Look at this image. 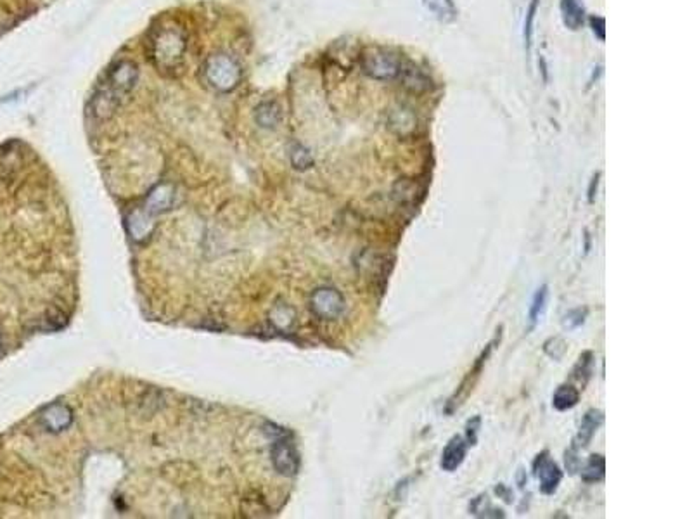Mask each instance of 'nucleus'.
Segmentation results:
<instances>
[{
	"label": "nucleus",
	"mask_w": 692,
	"mask_h": 519,
	"mask_svg": "<svg viewBox=\"0 0 692 519\" xmlns=\"http://www.w3.org/2000/svg\"><path fill=\"white\" fill-rule=\"evenodd\" d=\"M593 353L592 352H585L581 353L580 359H578L575 369H573V377L578 381H581V384H585L588 381V377L592 376V369H593Z\"/></svg>",
	"instance_id": "obj_20"
},
{
	"label": "nucleus",
	"mask_w": 692,
	"mask_h": 519,
	"mask_svg": "<svg viewBox=\"0 0 692 519\" xmlns=\"http://www.w3.org/2000/svg\"><path fill=\"white\" fill-rule=\"evenodd\" d=\"M403 59L384 47H367L360 56V68L367 77L379 82L396 80Z\"/></svg>",
	"instance_id": "obj_4"
},
{
	"label": "nucleus",
	"mask_w": 692,
	"mask_h": 519,
	"mask_svg": "<svg viewBox=\"0 0 692 519\" xmlns=\"http://www.w3.org/2000/svg\"><path fill=\"white\" fill-rule=\"evenodd\" d=\"M533 471H535V476H537V479L540 481L542 493L552 495L554 491L559 489L562 471L559 469V466L552 461L549 452H542V454L537 455V459H535L533 462Z\"/></svg>",
	"instance_id": "obj_6"
},
{
	"label": "nucleus",
	"mask_w": 692,
	"mask_h": 519,
	"mask_svg": "<svg viewBox=\"0 0 692 519\" xmlns=\"http://www.w3.org/2000/svg\"><path fill=\"white\" fill-rule=\"evenodd\" d=\"M137 80H139V68L135 62L128 61V59L118 61L109 68L106 82L96 90L94 97L104 104L118 108L121 97L132 92L133 86L137 85Z\"/></svg>",
	"instance_id": "obj_1"
},
{
	"label": "nucleus",
	"mask_w": 692,
	"mask_h": 519,
	"mask_svg": "<svg viewBox=\"0 0 692 519\" xmlns=\"http://www.w3.org/2000/svg\"><path fill=\"white\" fill-rule=\"evenodd\" d=\"M564 462H566V469L569 471V474H575L576 471H580L581 462H580V457H578V450H576V448L571 447V448H569V450H566Z\"/></svg>",
	"instance_id": "obj_26"
},
{
	"label": "nucleus",
	"mask_w": 692,
	"mask_h": 519,
	"mask_svg": "<svg viewBox=\"0 0 692 519\" xmlns=\"http://www.w3.org/2000/svg\"><path fill=\"white\" fill-rule=\"evenodd\" d=\"M396 80H402L405 89L412 92H426L431 89V78L411 61H402V69Z\"/></svg>",
	"instance_id": "obj_8"
},
{
	"label": "nucleus",
	"mask_w": 692,
	"mask_h": 519,
	"mask_svg": "<svg viewBox=\"0 0 692 519\" xmlns=\"http://www.w3.org/2000/svg\"><path fill=\"white\" fill-rule=\"evenodd\" d=\"M272 322L279 329H289L294 322V310L289 306H277L272 313Z\"/></svg>",
	"instance_id": "obj_22"
},
{
	"label": "nucleus",
	"mask_w": 692,
	"mask_h": 519,
	"mask_svg": "<svg viewBox=\"0 0 692 519\" xmlns=\"http://www.w3.org/2000/svg\"><path fill=\"white\" fill-rule=\"evenodd\" d=\"M545 301H547V286H542V288L537 291V294H535L532 308H530V320H532V324H535V322L538 320V317H540L542 310H544L545 306Z\"/></svg>",
	"instance_id": "obj_24"
},
{
	"label": "nucleus",
	"mask_w": 692,
	"mask_h": 519,
	"mask_svg": "<svg viewBox=\"0 0 692 519\" xmlns=\"http://www.w3.org/2000/svg\"><path fill=\"white\" fill-rule=\"evenodd\" d=\"M310 306H312V312L322 320H336L343 316L346 303L340 291L334 288H320L312 294Z\"/></svg>",
	"instance_id": "obj_5"
},
{
	"label": "nucleus",
	"mask_w": 692,
	"mask_h": 519,
	"mask_svg": "<svg viewBox=\"0 0 692 519\" xmlns=\"http://www.w3.org/2000/svg\"><path fill=\"white\" fill-rule=\"evenodd\" d=\"M585 317H587V310H585V308L584 310H581V308L573 310V312H569L568 316H566L564 325H566V328H576V325L584 324Z\"/></svg>",
	"instance_id": "obj_27"
},
{
	"label": "nucleus",
	"mask_w": 692,
	"mask_h": 519,
	"mask_svg": "<svg viewBox=\"0 0 692 519\" xmlns=\"http://www.w3.org/2000/svg\"><path fill=\"white\" fill-rule=\"evenodd\" d=\"M389 127H391L393 132H396L402 137L412 135L415 132V127H418V118H415L414 111L411 108L398 106V108L391 109V113H389Z\"/></svg>",
	"instance_id": "obj_12"
},
{
	"label": "nucleus",
	"mask_w": 692,
	"mask_h": 519,
	"mask_svg": "<svg viewBox=\"0 0 692 519\" xmlns=\"http://www.w3.org/2000/svg\"><path fill=\"white\" fill-rule=\"evenodd\" d=\"M424 7L440 23H452L457 18V7L454 0H423Z\"/></svg>",
	"instance_id": "obj_16"
},
{
	"label": "nucleus",
	"mask_w": 692,
	"mask_h": 519,
	"mask_svg": "<svg viewBox=\"0 0 692 519\" xmlns=\"http://www.w3.org/2000/svg\"><path fill=\"white\" fill-rule=\"evenodd\" d=\"M282 120V111L277 102L263 101L255 109V121L262 128H275Z\"/></svg>",
	"instance_id": "obj_15"
},
{
	"label": "nucleus",
	"mask_w": 692,
	"mask_h": 519,
	"mask_svg": "<svg viewBox=\"0 0 692 519\" xmlns=\"http://www.w3.org/2000/svg\"><path fill=\"white\" fill-rule=\"evenodd\" d=\"M544 352L549 357H552L554 360H559L566 353V341L562 337H550V340L545 341Z\"/></svg>",
	"instance_id": "obj_25"
},
{
	"label": "nucleus",
	"mask_w": 692,
	"mask_h": 519,
	"mask_svg": "<svg viewBox=\"0 0 692 519\" xmlns=\"http://www.w3.org/2000/svg\"><path fill=\"white\" fill-rule=\"evenodd\" d=\"M289 160L296 170H308L313 167V156L305 145L300 143H294L289 149Z\"/></svg>",
	"instance_id": "obj_19"
},
{
	"label": "nucleus",
	"mask_w": 692,
	"mask_h": 519,
	"mask_svg": "<svg viewBox=\"0 0 692 519\" xmlns=\"http://www.w3.org/2000/svg\"><path fill=\"white\" fill-rule=\"evenodd\" d=\"M591 28L593 31V35H596V37L599 38L601 42L606 40V21H604V18H601V16H592Z\"/></svg>",
	"instance_id": "obj_28"
},
{
	"label": "nucleus",
	"mask_w": 692,
	"mask_h": 519,
	"mask_svg": "<svg viewBox=\"0 0 692 519\" xmlns=\"http://www.w3.org/2000/svg\"><path fill=\"white\" fill-rule=\"evenodd\" d=\"M204 80L218 92H232L242 80V68L229 54H211L203 65Z\"/></svg>",
	"instance_id": "obj_2"
},
{
	"label": "nucleus",
	"mask_w": 692,
	"mask_h": 519,
	"mask_svg": "<svg viewBox=\"0 0 692 519\" xmlns=\"http://www.w3.org/2000/svg\"><path fill=\"white\" fill-rule=\"evenodd\" d=\"M173 194H175V189L170 184H161V186L152 189L147 198V203H145L147 215H156L168 210L173 203Z\"/></svg>",
	"instance_id": "obj_13"
},
{
	"label": "nucleus",
	"mask_w": 692,
	"mask_h": 519,
	"mask_svg": "<svg viewBox=\"0 0 692 519\" xmlns=\"http://www.w3.org/2000/svg\"><path fill=\"white\" fill-rule=\"evenodd\" d=\"M580 400V391L571 384H561L552 396V407L556 411H569Z\"/></svg>",
	"instance_id": "obj_17"
},
{
	"label": "nucleus",
	"mask_w": 692,
	"mask_h": 519,
	"mask_svg": "<svg viewBox=\"0 0 692 519\" xmlns=\"http://www.w3.org/2000/svg\"><path fill=\"white\" fill-rule=\"evenodd\" d=\"M272 461L275 469L284 476H294L298 467H300V459H298L296 450L288 440H279L275 443L272 448Z\"/></svg>",
	"instance_id": "obj_7"
},
{
	"label": "nucleus",
	"mask_w": 692,
	"mask_h": 519,
	"mask_svg": "<svg viewBox=\"0 0 692 519\" xmlns=\"http://www.w3.org/2000/svg\"><path fill=\"white\" fill-rule=\"evenodd\" d=\"M466 452H467V443L464 442L462 436H454V438L447 443V447L443 448L442 461H440L442 469L447 471V473H454V471L464 462V459H466Z\"/></svg>",
	"instance_id": "obj_10"
},
{
	"label": "nucleus",
	"mask_w": 692,
	"mask_h": 519,
	"mask_svg": "<svg viewBox=\"0 0 692 519\" xmlns=\"http://www.w3.org/2000/svg\"><path fill=\"white\" fill-rule=\"evenodd\" d=\"M186 52V37L177 28H163L151 38V57L160 69H173Z\"/></svg>",
	"instance_id": "obj_3"
},
{
	"label": "nucleus",
	"mask_w": 692,
	"mask_h": 519,
	"mask_svg": "<svg viewBox=\"0 0 692 519\" xmlns=\"http://www.w3.org/2000/svg\"><path fill=\"white\" fill-rule=\"evenodd\" d=\"M73 415L66 405L54 403L42 412V423L49 431H62L72 424Z\"/></svg>",
	"instance_id": "obj_11"
},
{
	"label": "nucleus",
	"mask_w": 692,
	"mask_h": 519,
	"mask_svg": "<svg viewBox=\"0 0 692 519\" xmlns=\"http://www.w3.org/2000/svg\"><path fill=\"white\" fill-rule=\"evenodd\" d=\"M395 198L398 199L400 203H408L414 201L415 196H418V184H414L412 180H398L395 186Z\"/></svg>",
	"instance_id": "obj_21"
},
{
	"label": "nucleus",
	"mask_w": 692,
	"mask_h": 519,
	"mask_svg": "<svg viewBox=\"0 0 692 519\" xmlns=\"http://www.w3.org/2000/svg\"><path fill=\"white\" fill-rule=\"evenodd\" d=\"M537 11H538V0H532L528 6V11H526V19H525V43L526 49L530 50L533 40V25H535V18H537Z\"/></svg>",
	"instance_id": "obj_23"
},
{
	"label": "nucleus",
	"mask_w": 692,
	"mask_h": 519,
	"mask_svg": "<svg viewBox=\"0 0 692 519\" xmlns=\"http://www.w3.org/2000/svg\"><path fill=\"white\" fill-rule=\"evenodd\" d=\"M561 18L568 30H580L585 23V7L581 0H561Z\"/></svg>",
	"instance_id": "obj_14"
},
{
	"label": "nucleus",
	"mask_w": 692,
	"mask_h": 519,
	"mask_svg": "<svg viewBox=\"0 0 692 519\" xmlns=\"http://www.w3.org/2000/svg\"><path fill=\"white\" fill-rule=\"evenodd\" d=\"M478 428H479V418H474L473 420L467 423V440H466L467 447L474 445L476 443V432H478Z\"/></svg>",
	"instance_id": "obj_29"
},
{
	"label": "nucleus",
	"mask_w": 692,
	"mask_h": 519,
	"mask_svg": "<svg viewBox=\"0 0 692 519\" xmlns=\"http://www.w3.org/2000/svg\"><path fill=\"white\" fill-rule=\"evenodd\" d=\"M604 423V415H603V412L601 411H596V408H592V411H588L587 414L584 415V419H581V424H580V430H578L576 432V436H575V440H573V448H576V450H580V448H585L591 443V440L593 438V435H596L597 430L601 428V424Z\"/></svg>",
	"instance_id": "obj_9"
},
{
	"label": "nucleus",
	"mask_w": 692,
	"mask_h": 519,
	"mask_svg": "<svg viewBox=\"0 0 692 519\" xmlns=\"http://www.w3.org/2000/svg\"><path fill=\"white\" fill-rule=\"evenodd\" d=\"M604 474H606L604 455L601 454L591 455V459H588L587 464H585V467L581 469V479H584L585 483H597V481H603Z\"/></svg>",
	"instance_id": "obj_18"
}]
</instances>
